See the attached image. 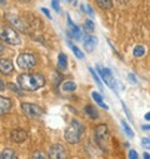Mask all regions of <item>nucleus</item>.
Returning <instances> with one entry per match:
<instances>
[{
	"mask_svg": "<svg viewBox=\"0 0 150 159\" xmlns=\"http://www.w3.org/2000/svg\"><path fill=\"white\" fill-rule=\"evenodd\" d=\"M58 65H59V68L61 70H65L68 68V58H66V55L64 53H60L58 55Z\"/></svg>",
	"mask_w": 150,
	"mask_h": 159,
	"instance_id": "f3484780",
	"label": "nucleus"
},
{
	"mask_svg": "<svg viewBox=\"0 0 150 159\" xmlns=\"http://www.w3.org/2000/svg\"><path fill=\"white\" fill-rule=\"evenodd\" d=\"M141 144H143V147H144L145 149L150 150V137L143 138V140H141Z\"/></svg>",
	"mask_w": 150,
	"mask_h": 159,
	"instance_id": "cd10ccee",
	"label": "nucleus"
},
{
	"mask_svg": "<svg viewBox=\"0 0 150 159\" xmlns=\"http://www.w3.org/2000/svg\"><path fill=\"white\" fill-rule=\"evenodd\" d=\"M11 108V102L9 98L2 97L0 98V113L2 114H7Z\"/></svg>",
	"mask_w": 150,
	"mask_h": 159,
	"instance_id": "4468645a",
	"label": "nucleus"
},
{
	"mask_svg": "<svg viewBox=\"0 0 150 159\" xmlns=\"http://www.w3.org/2000/svg\"><path fill=\"white\" fill-rule=\"evenodd\" d=\"M5 18H7V20H8L16 30L24 31V33L26 31V24H25V21H23L18 15H15V14H7Z\"/></svg>",
	"mask_w": 150,
	"mask_h": 159,
	"instance_id": "1a4fd4ad",
	"label": "nucleus"
},
{
	"mask_svg": "<svg viewBox=\"0 0 150 159\" xmlns=\"http://www.w3.org/2000/svg\"><path fill=\"white\" fill-rule=\"evenodd\" d=\"M48 155L49 158L51 159H64L66 157V150L63 145L60 144H53L50 148H49V152H48Z\"/></svg>",
	"mask_w": 150,
	"mask_h": 159,
	"instance_id": "6e6552de",
	"label": "nucleus"
},
{
	"mask_svg": "<svg viewBox=\"0 0 150 159\" xmlns=\"http://www.w3.org/2000/svg\"><path fill=\"white\" fill-rule=\"evenodd\" d=\"M46 157H49V155L44 154L43 152H35V153L31 155V158H33V159H45Z\"/></svg>",
	"mask_w": 150,
	"mask_h": 159,
	"instance_id": "bb28decb",
	"label": "nucleus"
},
{
	"mask_svg": "<svg viewBox=\"0 0 150 159\" xmlns=\"http://www.w3.org/2000/svg\"><path fill=\"white\" fill-rule=\"evenodd\" d=\"M10 138H11V140H13L14 143L20 144V143L25 142V139L28 138V134H26V132H25L24 129H19V128H18V129H14V130L11 132Z\"/></svg>",
	"mask_w": 150,
	"mask_h": 159,
	"instance_id": "9b49d317",
	"label": "nucleus"
},
{
	"mask_svg": "<svg viewBox=\"0 0 150 159\" xmlns=\"http://www.w3.org/2000/svg\"><path fill=\"white\" fill-rule=\"evenodd\" d=\"M16 64L23 70H30L36 65V58L29 53H21L16 58Z\"/></svg>",
	"mask_w": 150,
	"mask_h": 159,
	"instance_id": "20e7f679",
	"label": "nucleus"
},
{
	"mask_svg": "<svg viewBox=\"0 0 150 159\" xmlns=\"http://www.w3.org/2000/svg\"><path fill=\"white\" fill-rule=\"evenodd\" d=\"M129 159H136L138 158V153L135 150H129Z\"/></svg>",
	"mask_w": 150,
	"mask_h": 159,
	"instance_id": "7c9ffc66",
	"label": "nucleus"
},
{
	"mask_svg": "<svg viewBox=\"0 0 150 159\" xmlns=\"http://www.w3.org/2000/svg\"><path fill=\"white\" fill-rule=\"evenodd\" d=\"M0 70L3 74H10L14 70V65L9 59H2L0 60Z\"/></svg>",
	"mask_w": 150,
	"mask_h": 159,
	"instance_id": "ddd939ff",
	"label": "nucleus"
},
{
	"mask_svg": "<svg viewBox=\"0 0 150 159\" xmlns=\"http://www.w3.org/2000/svg\"><path fill=\"white\" fill-rule=\"evenodd\" d=\"M128 78L130 79V82H131L133 84H136V83H138V80H136V76H135L134 74H131V73H129V74H128Z\"/></svg>",
	"mask_w": 150,
	"mask_h": 159,
	"instance_id": "c756f323",
	"label": "nucleus"
},
{
	"mask_svg": "<svg viewBox=\"0 0 150 159\" xmlns=\"http://www.w3.org/2000/svg\"><path fill=\"white\" fill-rule=\"evenodd\" d=\"M98 45V39L95 36L91 35H86L84 38V49L88 53H93V50L95 49V47Z\"/></svg>",
	"mask_w": 150,
	"mask_h": 159,
	"instance_id": "f8f14e48",
	"label": "nucleus"
},
{
	"mask_svg": "<svg viewBox=\"0 0 150 159\" xmlns=\"http://www.w3.org/2000/svg\"><path fill=\"white\" fill-rule=\"evenodd\" d=\"M68 2H69V3L71 4V5H74V7L78 4V0H68Z\"/></svg>",
	"mask_w": 150,
	"mask_h": 159,
	"instance_id": "72a5a7b5",
	"label": "nucleus"
},
{
	"mask_svg": "<svg viewBox=\"0 0 150 159\" xmlns=\"http://www.w3.org/2000/svg\"><path fill=\"white\" fill-rule=\"evenodd\" d=\"M121 125H123V128H124V130H125L126 135H128L129 138H133V137H134V133H133L131 128L129 127V124H128V123H126L125 120H121Z\"/></svg>",
	"mask_w": 150,
	"mask_h": 159,
	"instance_id": "b1692460",
	"label": "nucleus"
},
{
	"mask_svg": "<svg viewBox=\"0 0 150 159\" xmlns=\"http://www.w3.org/2000/svg\"><path fill=\"white\" fill-rule=\"evenodd\" d=\"M91 98H93V99L96 102V104H98V105H100L103 109H105V110H109V107H108V105L104 103V100H103V97H101L99 93H96V92H93V93H91Z\"/></svg>",
	"mask_w": 150,
	"mask_h": 159,
	"instance_id": "dca6fc26",
	"label": "nucleus"
},
{
	"mask_svg": "<svg viewBox=\"0 0 150 159\" xmlns=\"http://www.w3.org/2000/svg\"><path fill=\"white\" fill-rule=\"evenodd\" d=\"M9 88H10L13 92H15V93H18V94H21V93H20V90L18 89V87H15L14 84H9Z\"/></svg>",
	"mask_w": 150,
	"mask_h": 159,
	"instance_id": "473e14b6",
	"label": "nucleus"
},
{
	"mask_svg": "<svg viewBox=\"0 0 150 159\" xmlns=\"http://www.w3.org/2000/svg\"><path fill=\"white\" fill-rule=\"evenodd\" d=\"M0 158L2 159H16L18 155L15 154V152L13 149H9V148H5L2 150V154H0Z\"/></svg>",
	"mask_w": 150,
	"mask_h": 159,
	"instance_id": "2eb2a0df",
	"label": "nucleus"
},
{
	"mask_svg": "<svg viewBox=\"0 0 150 159\" xmlns=\"http://www.w3.org/2000/svg\"><path fill=\"white\" fill-rule=\"evenodd\" d=\"M83 28H84V31L86 34H91L94 31V29H95V25H94V23L91 20H85V24H84Z\"/></svg>",
	"mask_w": 150,
	"mask_h": 159,
	"instance_id": "412c9836",
	"label": "nucleus"
},
{
	"mask_svg": "<svg viewBox=\"0 0 150 159\" xmlns=\"http://www.w3.org/2000/svg\"><path fill=\"white\" fill-rule=\"evenodd\" d=\"M85 113H86L91 119H98V118H99L98 110H96L93 105H86V107H85Z\"/></svg>",
	"mask_w": 150,
	"mask_h": 159,
	"instance_id": "6ab92c4d",
	"label": "nucleus"
},
{
	"mask_svg": "<svg viewBox=\"0 0 150 159\" xmlns=\"http://www.w3.org/2000/svg\"><path fill=\"white\" fill-rule=\"evenodd\" d=\"M21 110L24 114L29 115V116H33V118H38L43 115L44 110L36 104H31V103H23L21 104Z\"/></svg>",
	"mask_w": 150,
	"mask_h": 159,
	"instance_id": "0eeeda50",
	"label": "nucleus"
},
{
	"mask_svg": "<svg viewBox=\"0 0 150 159\" xmlns=\"http://www.w3.org/2000/svg\"><path fill=\"white\" fill-rule=\"evenodd\" d=\"M95 2L103 10H108L113 7V0H95Z\"/></svg>",
	"mask_w": 150,
	"mask_h": 159,
	"instance_id": "a211bd4d",
	"label": "nucleus"
},
{
	"mask_svg": "<svg viewBox=\"0 0 150 159\" xmlns=\"http://www.w3.org/2000/svg\"><path fill=\"white\" fill-rule=\"evenodd\" d=\"M141 129L143 130H150V125H145L144 124V125H141Z\"/></svg>",
	"mask_w": 150,
	"mask_h": 159,
	"instance_id": "f704fd0d",
	"label": "nucleus"
},
{
	"mask_svg": "<svg viewBox=\"0 0 150 159\" xmlns=\"http://www.w3.org/2000/svg\"><path fill=\"white\" fill-rule=\"evenodd\" d=\"M69 45L71 47V50H73L74 55H75V57H77L78 59H83V58H84V53H83V52H82V50H80V49H79V48H78L77 45H74V44H71L70 42H69Z\"/></svg>",
	"mask_w": 150,
	"mask_h": 159,
	"instance_id": "aec40b11",
	"label": "nucleus"
},
{
	"mask_svg": "<svg viewBox=\"0 0 150 159\" xmlns=\"http://www.w3.org/2000/svg\"><path fill=\"white\" fill-rule=\"evenodd\" d=\"M0 84H2V92H3V90H4V82L0 80Z\"/></svg>",
	"mask_w": 150,
	"mask_h": 159,
	"instance_id": "4c0bfd02",
	"label": "nucleus"
},
{
	"mask_svg": "<svg viewBox=\"0 0 150 159\" xmlns=\"http://www.w3.org/2000/svg\"><path fill=\"white\" fill-rule=\"evenodd\" d=\"M145 120H148V122H150V111L145 114Z\"/></svg>",
	"mask_w": 150,
	"mask_h": 159,
	"instance_id": "e433bc0d",
	"label": "nucleus"
},
{
	"mask_svg": "<svg viewBox=\"0 0 150 159\" xmlns=\"http://www.w3.org/2000/svg\"><path fill=\"white\" fill-rule=\"evenodd\" d=\"M109 128L106 124H98L94 128V138L96 145L104 152H106L109 148Z\"/></svg>",
	"mask_w": 150,
	"mask_h": 159,
	"instance_id": "7ed1b4c3",
	"label": "nucleus"
},
{
	"mask_svg": "<svg viewBox=\"0 0 150 159\" xmlns=\"http://www.w3.org/2000/svg\"><path fill=\"white\" fill-rule=\"evenodd\" d=\"M77 89V84L73 83V82H65L63 84V90L64 92H74Z\"/></svg>",
	"mask_w": 150,
	"mask_h": 159,
	"instance_id": "5701e85b",
	"label": "nucleus"
},
{
	"mask_svg": "<svg viewBox=\"0 0 150 159\" xmlns=\"http://www.w3.org/2000/svg\"><path fill=\"white\" fill-rule=\"evenodd\" d=\"M89 71H90L91 76L94 78V80L96 82V84L99 85V88H100V89H103V84H101V82H100V78L98 76V74L95 73V70H94V69H91V68H89Z\"/></svg>",
	"mask_w": 150,
	"mask_h": 159,
	"instance_id": "a878e982",
	"label": "nucleus"
},
{
	"mask_svg": "<svg viewBox=\"0 0 150 159\" xmlns=\"http://www.w3.org/2000/svg\"><path fill=\"white\" fill-rule=\"evenodd\" d=\"M143 157H144V159H150V154H149V153H145V152H144Z\"/></svg>",
	"mask_w": 150,
	"mask_h": 159,
	"instance_id": "c9c22d12",
	"label": "nucleus"
},
{
	"mask_svg": "<svg viewBox=\"0 0 150 159\" xmlns=\"http://www.w3.org/2000/svg\"><path fill=\"white\" fill-rule=\"evenodd\" d=\"M19 2H23V3H29L30 0H19Z\"/></svg>",
	"mask_w": 150,
	"mask_h": 159,
	"instance_id": "58836bf2",
	"label": "nucleus"
},
{
	"mask_svg": "<svg viewBox=\"0 0 150 159\" xmlns=\"http://www.w3.org/2000/svg\"><path fill=\"white\" fill-rule=\"evenodd\" d=\"M145 48L143 47V45H136L135 48H134V50H133V54H134V57H136V58H140V57H143V55H145Z\"/></svg>",
	"mask_w": 150,
	"mask_h": 159,
	"instance_id": "4be33fe9",
	"label": "nucleus"
},
{
	"mask_svg": "<svg viewBox=\"0 0 150 159\" xmlns=\"http://www.w3.org/2000/svg\"><path fill=\"white\" fill-rule=\"evenodd\" d=\"M84 132V125L78 120H71V123L68 125V128L64 132V138L68 143L75 144L79 143Z\"/></svg>",
	"mask_w": 150,
	"mask_h": 159,
	"instance_id": "f03ea898",
	"label": "nucleus"
},
{
	"mask_svg": "<svg viewBox=\"0 0 150 159\" xmlns=\"http://www.w3.org/2000/svg\"><path fill=\"white\" fill-rule=\"evenodd\" d=\"M82 10L88 14L89 16H94V11H93V8L89 5V4H82Z\"/></svg>",
	"mask_w": 150,
	"mask_h": 159,
	"instance_id": "393cba45",
	"label": "nucleus"
},
{
	"mask_svg": "<svg viewBox=\"0 0 150 159\" xmlns=\"http://www.w3.org/2000/svg\"><path fill=\"white\" fill-rule=\"evenodd\" d=\"M42 11H43V14H44L48 19H50V20H51V15H50V13H49V10H48L46 8H42Z\"/></svg>",
	"mask_w": 150,
	"mask_h": 159,
	"instance_id": "2f4dec72",
	"label": "nucleus"
},
{
	"mask_svg": "<svg viewBox=\"0 0 150 159\" xmlns=\"http://www.w3.org/2000/svg\"><path fill=\"white\" fill-rule=\"evenodd\" d=\"M68 35L71 39H75V40H79V39L82 38V31H80L79 26H77L73 23L71 18L69 15H68Z\"/></svg>",
	"mask_w": 150,
	"mask_h": 159,
	"instance_id": "9d476101",
	"label": "nucleus"
},
{
	"mask_svg": "<svg viewBox=\"0 0 150 159\" xmlns=\"http://www.w3.org/2000/svg\"><path fill=\"white\" fill-rule=\"evenodd\" d=\"M16 29H10V28H3L2 30V40L10 44V45H19L20 44V36L15 31Z\"/></svg>",
	"mask_w": 150,
	"mask_h": 159,
	"instance_id": "39448f33",
	"label": "nucleus"
},
{
	"mask_svg": "<svg viewBox=\"0 0 150 159\" xmlns=\"http://www.w3.org/2000/svg\"><path fill=\"white\" fill-rule=\"evenodd\" d=\"M18 84L23 90L35 92L45 85V78L39 73H23L18 76Z\"/></svg>",
	"mask_w": 150,
	"mask_h": 159,
	"instance_id": "f257e3e1",
	"label": "nucleus"
},
{
	"mask_svg": "<svg viewBox=\"0 0 150 159\" xmlns=\"http://www.w3.org/2000/svg\"><path fill=\"white\" fill-rule=\"evenodd\" d=\"M51 7L56 13H60V5H59V0H51Z\"/></svg>",
	"mask_w": 150,
	"mask_h": 159,
	"instance_id": "c85d7f7f",
	"label": "nucleus"
},
{
	"mask_svg": "<svg viewBox=\"0 0 150 159\" xmlns=\"http://www.w3.org/2000/svg\"><path fill=\"white\" fill-rule=\"evenodd\" d=\"M96 70H98L99 75L101 76L103 82H104L109 88H111L113 90H115V89H117V82H115L114 76H113L110 69L103 68V66H100V65H96Z\"/></svg>",
	"mask_w": 150,
	"mask_h": 159,
	"instance_id": "423d86ee",
	"label": "nucleus"
}]
</instances>
